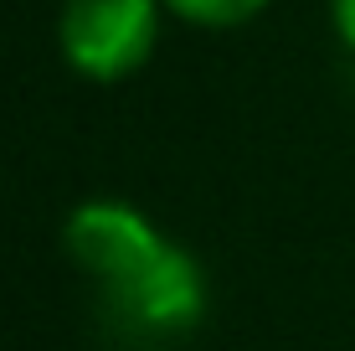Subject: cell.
<instances>
[{"label": "cell", "mask_w": 355, "mask_h": 351, "mask_svg": "<svg viewBox=\"0 0 355 351\" xmlns=\"http://www.w3.org/2000/svg\"><path fill=\"white\" fill-rule=\"evenodd\" d=\"M103 316L114 320V331H124L139 346H160L186 336L206 310V279L196 269V259L175 243H160L144 263H134L129 274L98 284Z\"/></svg>", "instance_id": "cell-1"}, {"label": "cell", "mask_w": 355, "mask_h": 351, "mask_svg": "<svg viewBox=\"0 0 355 351\" xmlns=\"http://www.w3.org/2000/svg\"><path fill=\"white\" fill-rule=\"evenodd\" d=\"M62 52L93 83L129 78L150 63L160 31V0H67L62 6Z\"/></svg>", "instance_id": "cell-2"}, {"label": "cell", "mask_w": 355, "mask_h": 351, "mask_svg": "<svg viewBox=\"0 0 355 351\" xmlns=\"http://www.w3.org/2000/svg\"><path fill=\"white\" fill-rule=\"evenodd\" d=\"M165 238L124 202H83L67 217V253L93 284H108L144 263Z\"/></svg>", "instance_id": "cell-3"}, {"label": "cell", "mask_w": 355, "mask_h": 351, "mask_svg": "<svg viewBox=\"0 0 355 351\" xmlns=\"http://www.w3.org/2000/svg\"><path fill=\"white\" fill-rule=\"evenodd\" d=\"M170 10H175L180 21H191V26H242V21H252L268 0H165Z\"/></svg>", "instance_id": "cell-4"}, {"label": "cell", "mask_w": 355, "mask_h": 351, "mask_svg": "<svg viewBox=\"0 0 355 351\" xmlns=\"http://www.w3.org/2000/svg\"><path fill=\"white\" fill-rule=\"evenodd\" d=\"M329 16H335V31L340 42L355 52V0H329Z\"/></svg>", "instance_id": "cell-5"}]
</instances>
